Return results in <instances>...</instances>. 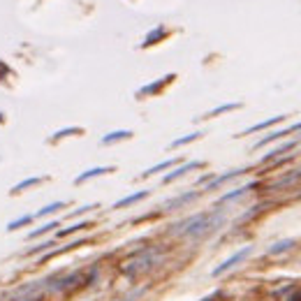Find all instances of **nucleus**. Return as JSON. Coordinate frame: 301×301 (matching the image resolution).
Instances as JSON below:
<instances>
[{
	"label": "nucleus",
	"instance_id": "nucleus-8",
	"mask_svg": "<svg viewBox=\"0 0 301 301\" xmlns=\"http://www.w3.org/2000/svg\"><path fill=\"white\" fill-rule=\"evenodd\" d=\"M202 192H197V190H190V192H183V195H178V197L174 199H169L165 204L167 211H174V208H181V206H186V204H190V202H195V199L199 197Z\"/></svg>",
	"mask_w": 301,
	"mask_h": 301
},
{
	"label": "nucleus",
	"instance_id": "nucleus-27",
	"mask_svg": "<svg viewBox=\"0 0 301 301\" xmlns=\"http://www.w3.org/2000/svg\"><path fill=\"white\" fill-rule=\"evenodd\" d=\"M100 204H86V206H81V208H77V211H72V213H67V218L70 220H74V218H79V216H83V213H91L93 208H97Z\"/></svg>",
	"mask_w": 301,
	"mask_h": 301
},
{
	"label": "nucleus",
	"instance_id": "nucleus-6",
	"mask_svg": "<svg viewBox=\"0 0 301 301\" xmlns=\"http://www.w3.org/2000/svg\"><path fill=\"white\" fill-rule=\"evenodd\" d=\"M49 181V176H31V178H23V181H19L16 186H12L10 195H21V192H26V190H32V188L42 186V183H47Z\"/></svg>",
	"mask_w": 301,
	"mask_h": 301
},
{
	"label": "nucleus",
	"instance_id": "nucleus-31",
	"mask_svg": "<svg viewBox=\"0 0 301 301\" xmlns=\"http://www.w3.org/2000/svg\"><path fill=\"white\" fill-rule=\"evenodd\" d=\"M204 301H216V299H213V297H208V299H204Z\"/></svg>",
	"mask_w": 301,
	"mask_h": 301
},
{
	"label": "nucleus",
	"instance_id": "nucleus-30",
	"mask_svg": "<svg viewBox=\"0 0 301 301\" xmlns=\"http://www.w3.org/2000/svg\"><path fill=\"white\" fill-rule=\"evenodd\" d=\"M5 121H7V116H5V114H2V111H0V125L5 123Z\"/></svg>",
	"mask_w": 301,
	"mask_h": 301
},
{
	"label": "nucleus",
	"instance_id": "nucleus-2",
	"mask_svg": "<svg viewBox=\"0 0 301 301\" xmlns=\"http://www.w3.org/2000/svg\"><path fill=\"white\" fill-rule=\"evenodd\" d=\"M250 253H253V246H243V248L237 250L234 255H229V257L222 262V264H218L216 269L211 271V276H213V278H220V276H225L227 271H232L234 267H239L241 262H243V260H246V257L250 255Z\"/></svg>",
	"mask_w": 301,
	"mask_h": 301
},
{
	"label": "nucleus",
	"instance_id": "nucleus-15",
	"mask_svg": "<svg viewBox=\"0 0 301 301\" xmlns=\"http://www.w3.org/2000/svg\"><path fill=\"white\" fill-rule=\"evenodd\" d=\"M86 130L83 127H63V130H58V132H53L51 137H49V144H56V142H61V139H65V137H79V135H83Z\"/></svg>",
	"mask_w": 301,
	"mask_h": 301
},
{
	"label": "nucleus",
	"instance_id": "nucleus-16",
	"mask_svg": "<svg viewBox=\"0 0 301 301\" xmlns=\"http://www.w3.org/2000/svg\"><path fill=\"white\" fill-rule=\"evenodd\" d=\"M255 186V183H248V186H243V188H237V190H232V192H225V195H222V197L218 199V202H216V206H222V204H227V202H234V199H239V197H243V195H246V192H248L250 188Z\"/></svg>",
	"mask_w": 301,
	"mask_h": 301
},
{
	"label": "nucleus",
	"instance_id": "nucleus-28",
	"mask_svg": "<svg viewBox=\"0 0 301 301\" xmlns=\"http://www.w3.org/2000/svg\"><path fill=\"white\" fill-rule=\"evenodd\" d=\"M5 74H10V65H7V63H2V61H0V79H2Z\"/></svg>",
	"mask_w": 301,
	"mask_h": 301
},
{
	"label": "nucleus",
	"instance_id": "nucleus-20",
	"mask_svg": "<svg viewBox=\"0 0 301 301\" xmlns=\"http://www.w3.org/2000/svg\"><path fill=\"white\" fill-rule=\"evenodd\" d=\"M61 208H65V202H51V204H47V206H42L37 213H32L35 218H49L53 213H58Z\"/></svg>",
	"mask_w": 301,
	"mask_h": 301
},
{
	"label": "nucleus",
	"instance_id": "nucleus-12",
	"mask_svg": "<svg viewBox=\"0 0 301 301\" xmlns=\"http://www.w3.org/2000/svg\"><path fill=\"white\" fill-rule=\"evenodd\" d=\"M132 130H114V132H109V135H104L100 139V144L102 146H111V144H118V142H125V139H132Z\"/></svg>",
	"mask_w": 301,
	"mask_h": 301
},
{
	"label": "nucleus",
	"instance_id": "nucleus-17",
	"mask_svg": "<svg viewBox=\"0 0 301 301\" xmlns=\"http://www.w3.org/2000/svg\"><path fill=\"white\" fill-rule=\"evenodd\" d=\"M53 246H56V241H53V239H44V241H40V243H37L35 248L26 250L23 255H26V257H40L42 253H49V250H51Z\"/></svg>",
	"mask_w": 301,
	"mask_h": 301
},
{
	"label": "nucleus",
	"instance_id": "nucleus-4",
	"mask_svg": "<svg viewBox=\"0 0 301 301\" xmlns=\"http://www.w3.org/2000/svg\"><path fill=\"white\" fill-rule=\"evenodd\" d=\"M176 79V74L172 72V74H167V77H162V79H158V81H153V83H148V86H144V88H139L137 91V97L142 100V97H148V95H156V93H160L165 86H169V83L174 81Z\"/></svg>",
	"mask_w": 301,
	"mask_h": 301
},
{
	"label": "nucleus",
	"instance_id": "nucleus-23",
	"mask_svg": "<svg viewBox=\"0 0 301 301\" xmlns=\"http://www.w3.org/2000/svg\"><path fill=\"white\" fill-rule=\"evenodd\" d=\"M202 137H204V132H190V135H186V137H178V139H174V142L169 144V148H181V146L192 144V142H197V139H202Z\"/></svg>",
	"mask_w": 301,
	"mask_h": 301
},
{
	"label": "nucleus",
	"instance_id": "nucleus-25",
	"mask_svg": "<svg viewBox=\"0 0 301 301\" xmlns=\"http://www.w3.org/2000/svg\"><path fill=\"white\" fill-rule=\"evenodd\" d=\"M297 146V142H287V144H283V146H278V148H273L269 156H264V160L262 162H269V160H273V158H281L285 151H290V148H294Z\"/></svg>",
	"mask_w": 301,
	"mask_h": 301
},
{
	"label": "nucleus",
	"instance_id": "nucleus-18",
	"mask_svg": "<svg viewBox=\"0 0 301 301\" xmlns=\"http://www.w3.org/2000/svg\"><path fill=\"white\" fill-rule=\"evenodd\" d=\"M178 162V158H169V160H165V162H158V165L148 167L144 174H142V178H148V176H156L158 172H165V169H169V167H174Z\"/></svg>",
	"mask_w": 301,
	"mask_h": 301
},
{
	"label": "nucleus",
	"instance_id": "nucleus-3",
	"mask_svg": "<svg viewBox=\"0 0 301 301\" xmlns=\"http://www.w3.org/2000/svg\"><path fill=\"white\" fill-rule=\"evenodd\" d=\"M153 262H156L153 253H142L139 257H135V260L127 262L123 269H121V273H123V276H127V278H135V276H139L142 271L148 269V267H151Z\"/></svg>",
	"mask_w": 301,
	"mask_h": 301
},
{
	"label": "nucleus",
	"instance_id": "nucleus-5",
	"mask_svg": "<svg viewBox=\"0 0 301 301\" xmlns=\"http://www.w3.org/2000/svg\"><path fill=\"white\" fill-rule=\"evenodd\" d=\"M116 172V167H91V169H86L81 172L79 176L74 178V186H81L86 181H91V178H97V176H104V174H111Z\"/></svg>",
	"mask_w": 301,
	"mask_h": 301
},
{
	"label": "nucleus",
	"instance_id": "nucleus-13",
	"mask_svg": "<svg viewBox=\"0 0 301 301\" xmlns=\"http://www.w3.org/2000/svg\"><path fill=\"white\" fill-rule=\"evenodd\" d=\"M151 195L148 190H139V192H132V195H127V197L118 199V202H114V211H118V208H125V206H132V204H137V202H142V199H146Z\"/></svg>",
	"mask_w": 301,
	"mask_h": 301
},
{
	"label": "nucleus",
	"instance_id": "nucleus-22",
	"mask_svg": "<svg viewBox=\"0 0 301 301\" xmlns=\"http://www.w3.org/2000/svg\"><path fill=\"white\" fill-rule=\"evenodd\" d=\"M162 37H165V26H158V28H153V31L144 37L142 47H144V49H146V47H153V44H156L158 40H162Z\"/></svg>",
	"mask_w": 301,
	"mask_h": 301
},
{
	"label": "nucleus",
	"instance_id": "nucleus-1",
	"mask_svg": "<svg viewBox=\"0 0 301 301\" xmlns=\"http://www.w3.org/2000/svg\"><path fill=\"white\" fill-rule=\"evenodd\" d=\"M220 222H222V216L218 211L216 213H197V216H190L183 222L174 225L176 227L174 232L181 234V237H202V234L211 232L213 227H218Z\"/></svg>",
	"mask_w": 301,
	"mask_h": 301
},
{
	"label": "nucleus",
	"instance_id": "nucleus-10",
	"mask_svg": "<svg viewBox=\"0 0 301 301\" xmlns=\"http://www.w3.org/2000/svg\"><path fill=\"white\" fill-rule=\"evenodd\" d=\"M197 167H204V162H199V160H190V162H186V165L176 167L172 174H167V176L162 178V183H172V181H176V178H181V176H186L190 169H197Z\"/></svg>",
	"mask_w": 301,
	"mask_h": 301
},
{
	"label": "nucleus",
	"instance_id": "nucleus-24",
	"mask_svg": "<svg viewBox=\"0 0 301 301\" xmlns=\"http://www.w3.org/2000/svg\"><path fill=\"white\" fill-rule=\"evenodd\" d=\"M290 248H294V239H283L278 243H273L269 248V255H283V253H287Z\"/></svg>",
	"mask_w": 301,
	"mask_h": 301
},
{
	"label": "nucleus",
	"instance_id": "nucleus-29",
	"mask_svg": "<svg viewBox=\"0 0 301 301\" xmlns=\"http://www.w3.org/2000/svg\"><path fill=\"white\" fill-rule=\"evenodd\" d=\"M287 301H301V292H292L290 297H287Z\"/></svg>",
	"mask_w": 301,
	"mask_h": 301
},
{
	"label": "nucleus",
	"instance_id": "nucleus-7",
	"mask_svg": "<svg viewBox=\"0 0 301 301\" xmlns=\"http://www.w3.org/2000/svg\"><path fill=\"white\" fill-rule=\"evenodd\" d=\"M248 169H232V172H227V174H222V176H213L211 181H208L206 186H204V192H211V190H216V188H220L222 183H227V181H232V178L237 176H243Z\"/></svg>",
	"mask_w": 301,
	"mask_h": 301
},
{
	"label": "nucleus",
	"instance_id": "nucleus-21",
	"mask_svg": "<svg viewBox=\"0 0 301 301\" xmlns=\"http://www.w3.org/2000/svg\"><path fill=\"white\" fill-rule=\"evenodd\" d=\"M243 104L241 102H229V104H220V107H216V109H211L206 116H202V118H216V116L220 114H227V111H234V109H241Z\"/></svg>",
	"mask_w": 301,
	"mask_h": 301
},
{
	"label": "nucleus",
	"instance_id": "nucleus-26",
	"mask_svg": "<svg viewBox=\"0 0 301 301\" xmlns=\"http://www.w3.org/2000/svg\"><path fill=\"white\" fill-rule=\"evenodd\" d=\"M97 276H100V269H97V267H93V269L88 271V273H83V283H81V287H91V285H95Z\"/></svg>",
	"mask_w": 301,
	"mask_h": 301
},
{
	"label": "nucleus",
	"instance_id": "nucleus-11",
	"mask_svg": "<svg viewBox=\"0 0 301 301\" xmlns=\"http://www.w3.org/2000/svg\"><path fill=\"white\" fill-rule=\"evenodd\" d=\"M61 227V220H47L44 225H40V227H35L28 232V239L35 241V239H42V237H47V234H51V232H56V229Z\"/></svg>",
	"mask_w": 301,
	"mask_h": 301
},
{
	"label": "nucleus",
	"instance_id": "nucleus-9",
	"mask_svg": "<svg viewBox=\"0 0 301 301\" xmlns=\"http://www.w3.org/2000/svg\"><path fill=\"white\" fill-rule=\"evenodd\" d=\"M93 227V222L91 220H81V222H74L70 227H58L56 229V239H67V237H72V234H79L83 229Z\"/></svg>",
	"mask_w": 301,
	"mask_h": 301
},
{
	"label": "nucleus",
	"instance_id": "nucleus-14",
	"mask_svg": "<svg viewBox=\"0 0 301 301\" xmlns=\"http://www.w3.org/2000/svg\"><path fill=\"white\" fill-rule=\"evenodd\" d=\"M283 121H285V116H271L269 121H262V123H257V125H250V127H246V130L237 137H246V135H253V132H260V130H267V127H271V125H276V123H283Z\"/></svg>",
	"mask_w": 301,
	"mask_h": 301
},
{
	"label": "nucleus",
	"instance_id": "nucleus-19",
	"mask_svg": "<svg viewBox=\"0 0 301 301\" xmlns=\"http://www.w3.org/2000/svg\"><path fill=\"white\" fill-rule=\"evenodd\" d=\"M32 222H35V216H32V213H26V216L7 222V232H19L21 227H31Z\"/></svg>",
	"mask_w": 301,
	"mask_h": 301
}]
</instances>
